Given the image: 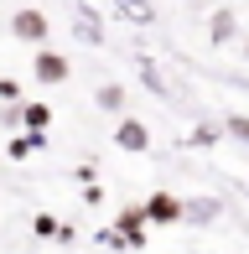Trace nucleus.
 <instances>
[{
	"label": "nucleus",
	"mask_w": 249,
	"mask_h": 254,
	"mask_svg": "<svg viewBox=\"0 0 249 254\" xmlns=\"http://www.w3.org/2000/svg\"><path fill=\"white\" fill-rule=\"evenodd\" d=\"M67 73H73V63L42 42V47H37V57H31V78H37V83H62Z\"/></svg>",
	"instance_id": "3"
},
{
	"label": "nucleus",
	"mask_w": 249,
	"mask_h": 254,
	"mask_svg": "<svg viewBox=\"0 0 249 254\" xmlns=\"http://www.w3.org/2000/svg\"><path fill=\"white\" fill-rule=\"evenodd\" d=\"M223 130H229L234 140H244V145H249V114H229V120H223Z\"/></svg>",
	"instance_id": "12"
},
{
	"label": "nucleus",
	"mask_w": 249,
	"mask_h": 254,
	"mask_svg": "<svg viewBox=\"0 0 249 254\" xmlns=\"http://www.w3.org/2000/svg\"><path fill=\"white\" fill-rule=\"evenodd\" d=\"M244 52H249V42H244Z\"/></svg>",
	"instance_id": "14"
},
{
	"label": "nucleus",
	"mask_w": 249,
	"mask_h": 254,
	"mask_svg": "<svg viewBox=\"0 0 249 254\" xmlns=\"http://www.w3.org/2000/svg\"><path fill=\"white\" fill-rule=\"evenodd\" d=\"M182 218H192V223H213V218H218V202H182Z\"/></svg>",
	"instance_id": "10"
},
{
	"label": "nucleus",
	"mask_w": 249,
	"mask_h": 254,
	"mask_svg": "<svg viewBox=\"0 0 249 254\" xmlns=\"http://www.w3.org/2000/svg\"><path fill=\"white\" fill-rule=\"evenodd\" d=\"M10 37H16V42H31V47H42V42H52V16H47V10H37V5L16 10V16H10Z\"/></svg>",
	"instance_id": "1"
},
{
	"label": "nucleus",
	"mask_w": 249,
	"mask_h": 254,
	"mask_svg": "<svg viewBox=\"0 0 249 254\" xmlns=\"http://www.w3.org/2000/svg\"><path fill=\"white\" fill-rule=\"evenodd\" d=\"M145 223H182V197H177V192H151Z\"/></svg>",
	"instance_id": "4"
},
{
	"label": "nucleus",
	"mask_w": 249,
	"mask_h": 254,
	"mask_svg": "<svg viewBox=\"0 0 249 254\" xmlns=\"http://www.w3.org/2000/svg\"><path fill=\"white\" fill-rule=\"evenodd\" d=\"M78 37H83V42H94V47H99V42H104V31H99V21H78Z\"/></svg>",
	"instance_id": "13"
},
{
	"label": "nucleus",
	"mask_w": 249,
	"mask_h": 254,
	"mask_svg": "<svg viewBox=\"0 0 249 254\" xmlns=\"http://www.w3.org/2000/svg\"><path fill=\"white\" fill-rule=\"evenodd\" d=\"M42 145H47V130H31V135H21V140H10V156H37L42 151Z\"/></svg>",
	"instance_id": "9"
},
{
	"label": "nucleus",
	"mask_w": 249,
	"mask_h": 254,
	"mask_svg": "<svg viewBox=\"0 0 249 254\" xmlns=\"http://www.w3.org/2000/svg\"><path fill=\"white\" fill-rule=\"evenodd\" d=\"M115 145L130 151V156H140V151H151V130H145L140 120H120L115 125Z\"/></svg>",
	"instance_id": "5"
},
{
	"label": "nucleus",
	"mask_w": 249,
	"mask_h": 254,
	"mask_svg": "<svg viewBox=\"0 0 249 254\" xmlns=\"http://www.w3.org/2000/svg\"><path fill=\"white\" fill-rule=\"evenodd\" d=\"M94 104H99L104 114H124V104H130V94H124L120 83H104V88L94 94Z\"/></svg>",
	"instance_id": "7"
},
{
	"label": "nucleus",
	"mask_w": 249,
	"mask_h": 254,
	"mask_svg": "<svg viewBox=\"0 0 249 254\" xmlns=\"http://www.w3.org/2000/svg\"><path fill=\"white\" fill-rule=\"evenodd\" d=\"M208 37L218 42V47L239 37V21H234V10H213V21H208Z\"/></svg>",
	"instance_id": "6"
},
{
	"label": "nucleus",
	"mask_w": 249,
	"mask_h": 254,
	"mask_svg": "<svg viewBox=\"0 0 249 254\" xmlns=\"http://www.w3.org/2000/svg\"><path fill=\"white\" fill-rule=\"evenodd\" d=\"M31 228H37V239H67V228H62L52 213H37V218H31Z\"/></svg>",
	"instance_id": "11"
},
{
	"label": "nucleus",
	"mask_w": 249,
	"mask_h": 254,
	"mask_svg": "<svg viewBox=\"0 0 249 254\" xmlns=\"http://www.w3.org/2000/svg\"><path fill=\"white\" fill-rule=\"evenodd\" d=\"M109 239L115 244H130V249H140L145 244V207H120V218H115V228H109Z\"/></svg>",
	"instance_id": "2"
},
{
	"label": "nucleus",
	"mask_w": 249,
	"mask_h": 254,
	"mask_svg": "<svg viewBox=\"0 0 249 254\" xmlns=\"http://www.w3.org/2000/svg\"><path fill=\"white\" fill-rule=\"evenodd\" d=\"M16 120H21V125H31V130H47V125H52V109H47V104H21Z\"/></svg>",
	"instance_id": "8"
}]
</instances>
